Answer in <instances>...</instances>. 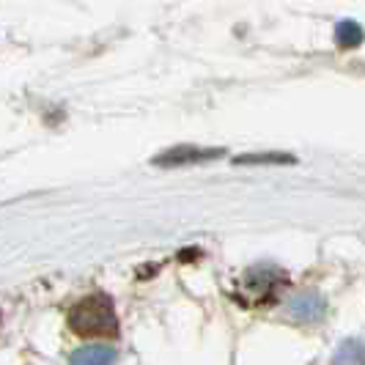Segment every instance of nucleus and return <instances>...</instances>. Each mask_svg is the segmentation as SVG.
<instances>
[{
  "label": "nucleus",
  "instance_id": "2",
  "mask_svg": "<svg viewBox=\"0 0 365 365\" xmlns=\"http://www.w3.org/2000/svg\"><path fill=\"white\" fill-rule=\"evenodd\" d=\"M225 154V148H212V146H190V143H182V146L165 148L160 151L151 165L157 168H187V165H201V163H212Z\"/></svg>",
  "mask_w": 365,
  "mask_h": 365
},
{
  "label": "nucleus",
  "instance_id": "5",
  "mask_svg": "<svg viewBox=\"0 0 365 365\" xmlns=\"http://www.w3.org/2000/svg\"><path fill=\"white\" fill-rule=\"evenodd\" d=\"M365 41V31L360 22L354 19H344L335 25V47L338 50H357Z\"/></svg>",
  "mask_w": 365,
  "mask_h": 365
},
{
  "label": "nucleus",
  "instance_id": "1",
  "mask_svg": "<svg viewBox=\"0 0 365 365\" xmlns=\"http://www.w3.org/2000/svg\"><path fill=\"white\" fill-rule=\"evenodd\" d=\"M69 327L80 338H115L118 335V319H115L113 299L105 294L86 297L69 313Z\"/></svg>",
  "mask_w": 365,
  "mask_h": 365
},
{
  "label": "nucleus",
  "instance_id": "7",
  "mask_svg": "<svg viewBox=\"0 0 365 365\" xmlns=\"http://www.w3.org/2000/svg\"><path fill=\"white\" fill-rule=\"evenodd\" d=\"M234 165H297V157L294 154H280V151L239 154V157H234Z\"/></svg>",
  "mask_w": 365,
  "mask_h": 365
},
{
  "label": "nucleus",
  "instance_id": "3",
  "mask_svg": "<svg viewBox=\"0 0 365 365\" xmlns=\"http://www.w3.org/2000/svg\"><path fill=\"white\" fill-rule=\"evenodd\" d=\"M286 316L294 322H305V324L319 322L324 316V299L319 294H299L286 305Z\"/></svg>",
  "mask_w": 365,
  "mask_h": 365
},
{
  "label": "nucleus",
  "instance_id": "4",
  "mask_svg": "<svg viewBox=\"0 0 365 365\" xmlns=\"http://www.w3.org/2000/svg\"><path fill=\"white\" fill-rule=\"evenodd\" d=\"M115 363V349L108 344H93V346H83L72 354L69 365H113Z\"/></svg>",
  "mask_w": 365,
  "mask_h": 365
},
{
  "label": "nucleus",
  "instance_id": "6",
  "mask_svg": "<svg viewBox=\"0 0 365 365\" xmlns=\"http://www.w3.org/2000/svg\"><path fill=\"white\" fill-rule=\"evenodd\" d=\"M332 365H365V341L357 338L344 341L332 357Z\"/></svg>",
  "mask_w": 365,
  "mask_h": 365
}]
</instances>
